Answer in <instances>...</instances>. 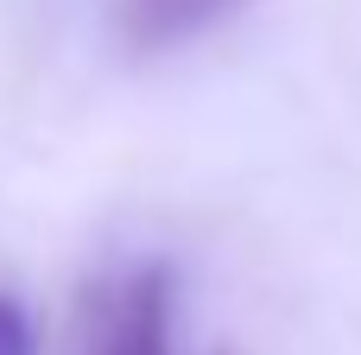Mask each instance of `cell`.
<instances>
[{"label":"cell","instance_id":"cell-2","mask_svg":"<svg viewBox=\"0 0 361 355\" xmlns=\"http://www.w3.org/2000/svg\"><path fill=\"white\" fill-rule=\"evenodd\" d=\"M247 0H114V44L127 57H159L178 51L222 19H235Z\"/></svg>","mask_w":361,"mask_h":355},{"label":"cell","instance_id":"cell-4","mask_svg":"<svg viewBox=\"0 0 361 355\" xmlns=\"http://www.w3.org/2000/svg\"><path fill=\"white\" fill-rule=\"evenodd\" d=\"M222 355H228V349H222Z\"/></svg>","mask_w":361,"mask_h":355},{"label":"cell","instance_id":"cell-1","mask_svg":"<svg viewBox=\"0 0 361 355\" xmlns=\"http://www.w3.org/2000/svg\"><path fill=\"white\" fill-rule=\"evenodd\" d=\"M76 355H171V267L95 279L76 305Z\"/></svg>","mask_w":361,"mask_h":355},{"label":"cell","instance_id":"cell-3","mask_svg":"<svg viewBox=\"0 0 361 355\" xmlns=\"http://www.w3.org/2000/svg\"><path fill=\"white\" fill-rule=\"evenodd\" d=\"M0 355H38V324L13 292H0Z\"/></svg>","mask_w":361,"mask_h":355}]
</instances>
